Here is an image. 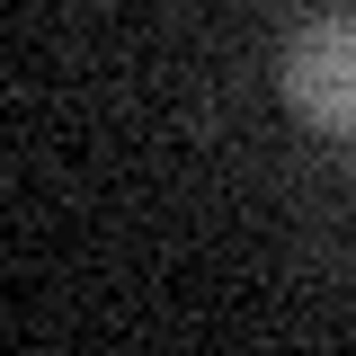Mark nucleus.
Listing matches in <instances>:
<instances>
[{"mask_svg": "<svg viewBox=\"0 0 356 356\" xmlns=\"http://www.w3.org/2000/svg\"><path fill=\"white\" fill-rule=\"evenodd\" d=\"M285 107L321 134H356V18H312L285 44Z\"/></svg>", "mask_w": 356, "mask_h": 356, "instance_id": "f257e3e1", "label": "nucleus"}]
</instances>
